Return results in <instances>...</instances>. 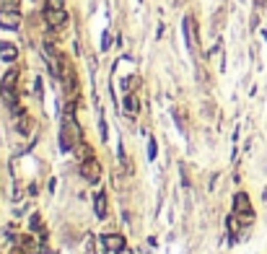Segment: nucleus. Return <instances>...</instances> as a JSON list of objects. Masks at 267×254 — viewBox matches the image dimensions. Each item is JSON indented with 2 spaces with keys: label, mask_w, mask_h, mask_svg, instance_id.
<instances>
[{
  "label": "nucleus",
  "mask_w": 267,
  "mask_h": 254,
  "mask_svg": "<svg viewBox=\"0 0 267 254\" xmlns=\"http://www.w3.org/2000/svg\"><path fill=\"white\" fill-rule=\"evenodd\" d=\"M81 177H83L88 184H99V179H101V163H99L96 158L81 161Z\"/></svg>",
  "instance_id": "obj_3"
},
{
  "label": "nucleus",
  "mask_w": 267,
  "mask_h": 254,
  "mask_svg": "<svg viewBox=\"0 0 267 254\" xmlns=\"http://www.w3.org/2000/svg\"><path fill=\"white\" fill-rule=\"evenodd\" d=\"M18 246H21L26 254H42V246H39V241H36V239H31V236H21V239H18Z\"/></svg>",
  "instance_id": "obj_7"
},
{
  "label": "nucleus",
  "mask_w": 267,
  "mask_h": 254,
  "mask_svg": "<svg viewBox=\"0 0 267 254\" xmlns=\"http://www.w3.org/2000/svg\"><path fill=\"white\" fill-rule=\"evenodd\" d=\"M0 57H3L6 62H13L18 57V50L13 45H8V41H3V45H0Z\"/></svg>",
  "instance_id": "obj_8"
},
{
  "label": "nucleus",
  "mask_w": 267,
  "mask_h": 254,
  "mask_svg": "<svg viewBox=\"0 0 267 254\" xmlns=\"http://www.w3.org/2000/svg\"><path fill=\"white\" fill-rule=\"evenodd\" d=\"M94 207H96V216H99V218H106V195H104V192H99V195H96Z\"/></svg>",
  "instance_id": "obj_9"
},
{
  "label": "nucleus",
  "mask_w": 267,
  "mask_h": 254,
  "mask_svg": "<svg viewBox=\"0 0 267 254\" xmlns=\"http://www.w3.org/2000/svg\"><path fill=\"white\" fill-rule=\"evenodd\" d=\"M3 11H18V0H0V13Z\"/></svg>",
  "instance_id": "obj_13"
},
{
  "label": "nucleus",
  "mask_w": 267,
  "mask_h": 254,
  "mask_svg": "<svg viewBox=\"0 0 267 254\" xmlns=\"http://www.w3.org/2000/svg\"><path fill=\"white\" fill-rule=\"evenodd\" d=\"M16 80H18V70H8L3 75V86L0 89H16Z\"/></svg>",
  "instance_id": "obj_11"
},
{
  "label": "nucleus",
  "mask_w": 267,
  "mask_h": 254,
  "mask_svg": "<svg viewBox=\"0 0 267 254\" xmlns=\"http://www.w3.org/2000/svg\"><path fill=\"white\" fill-rule=\"evenodd\" d=\"M44 18H47V26L50 29H62L68 24V11L65 8H47L44 11Z\"/></svg>",
  "instance_id": "obj_4"
},
{
  "label": "nucleus",
  "mask_w": 267,
  "mask_h": 254,
  "mask_svg": "<svg viewBox=\"0 0 267 254\" xmlns=\"http://www.w3.org/2000/svg\"><path fill=\"white\" fill-rule=\"evenodd\" d=\"M73 153H75V156H78L81 161H86V158H91V151L86 148V143H78V145H75V148H73Z\"/></svg>",
  "instance_id": "obj_12"
},
{
  "label": "nucleus",
  "mask_w": 267,
  "mask_h": 254,
  "mask_svg": "<svg viewBox=\"0 0 267 254\" xmlns=\"http://www.w3.org/2000/svg\"><path fill=\"white\" fill-rule=\"evenodd\" d=\"M234 213L239 216V221H241L244 226H249V223L254 221V213H252V202H249V195L239 192V195L234 197Z\"/></svg>",
  "instance_id": "obj_2"
},
{
  "label": "nucleus",
  "mask_w": 267,
  "mask_h": 254,
  "mask_svg": "<svg viewBox=\"0 0 267 254\" xmlns=\"http://www.w3.org/2000/svg\"><path fill=\"white\" fill-rule=\"evenodd\" d=\"M101 241H104V249L112 251V254L125 251V236H120V234H106Z\"/></svg>",
  "instance_id": "obj_5"
},
{
  "label": "nucleus",
  "mask_w": 267,
  "mask_h": 254,
  "mask_svg": "<svg viewBox=\"0 0 267 254\" xmlns=\"http://www.w3.org/2000/svg\"><path fill=\"white\" fill-rule=\"evenodd\" d=\"M47 8H65V0H47Z\"/></svg>",
  "instance_id": "obj_15"
},
{
  "label": "nucleus",
  "mask_w": 267,
  "mask_h": 254,
  "mask_svg": "<svg viewBox=\"0 0 267 254\" xmlns=\"http://www.w3.org/2000/svg\"><path fill=\"white\" fill-rule=\"evenodd\" d=\"M148 156H150V161L156 158V143L153 140H150V145H148Z\"/></svg>",
  "instance_id": "obj_16"
},
{
  "label": "nucleus",
  "mask_w": 267,
  "mask_h": 254,
  "mask_svg": "<svg viewBox=\"0 0 267 254\" xmlns=\"http://www.w3.org/2000/svg\"><path fill=\"white\" fill-rule=\"evenodd\" d=\"M125 109H127V112H132V114L138 112V99H135L132 94H127V96H125Z\"/></svg>",
  "instance_id": "obj_14"
},
{
  "label": "nucleus",
  "mask_w": 267,
  "mask_h": 254,
  "mask_svg": "<svg viewBox=\"0 0 267 254\" xmlns=\"http://www.w3.org/2000/svg\"><path fill=\"white\" fill-rule=\"evenodd\" d=\"M0 26L3 29H18L21 26V13L18 11H3L0 13Z\"/></svg>",
  "instance_id": "obj_6"
},
{
  "label": "nucleus",
  "mask_w": 267,
  "mask_h": 254,
  "mask_svg": "<svg viewBox=\"0 0 267 254\" xmlns=\"http://www.w3.org/2000/svg\"><path fill=\"white\" fill-rule=\"evenodd\" d=\"M60 140H62V151H73L78 143H83V130H81V124L75 122V117H73V104H68V109H65Z\"/></svg>",
  "instance_id": "obj_1"
},
{
  "label": "nucleus",
  "mask_w": 267,
  "mask_h": 254,
  "mask_svg": "<svg viewBox=\"0 0 267 254\" xmlns=\"http://www.w3.org/2000/svg\"><path fill=\"white\" fill-rule=\"evenodd\" d=\"M0 96H3V101L13 109V107H18V96H16V89H0Z\"/></svg>",
  "instance_id": "obj_10"
}]
</instances>
